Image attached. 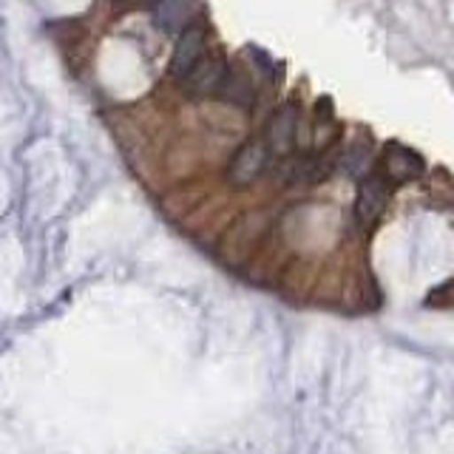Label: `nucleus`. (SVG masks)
I'll list each match as a JSON object with an SVG mask.
<instances>
[{
    "mask_svg": "<svg viewBox=\"0 0 454 454\" xmlns=\"http://www.w3.org/2000/svg\"><path fill=\"white\" fill-rule=\"evenodd\" d=\"M267 160H270V148L264 139H247L241 145L231 165H227V182L233 188H250L253 182H259L267 170Z\"/></svg>",
    "mask_w": 454,
    "mask_h": 454,
    "instance_id": "1",
    "label": "nucleus"
},
{
    "mask_svg": "<svg viewBox=\"0 0 454 454\" xmlns=\"http://www.w3.org/2000/svg\"><path fill=\"white\" fill-rule=\"evenodd\" d=\"M392 199V182L383 174H372L369 170L366 176L358 179V196H355V219L361 224H375L383 210H387Z\"/></svg>",
    "mask_w": 454,
    "mask_h": 454,
    "instance_id": "2",
    "label": "nucleus"
},
{
    "mask_svg": "<svg viewBox=\"0 0 454 454\" xmlns=\"http://www.w3.org/2000/svg\"><path fill=\"white\" fill-rule=\"evenodd\" d=\"M227 63L222 60L219 54H202L196 60V66L182 77V89L188 91L191 97H210L219 91V85L224 80Z\"/></svg>",
    "mask_w": 454,
    "mask_h": 454,
    "instance_id": "3",
    "label": "nucleus"
},
{
    "mask_svg": "<svg viewBox=\"0 0 454 454\" xmlns=\"http://www.w3.org/2000/svg\"><path fill=\"white\" fill-rule=\"evenodd\" d=\"M267 148L276 156H290L298 142V108L293 103H284L267 122Z\"/></svg>",
    "mask_w": 454,
    "mask_h": 454,
    "instance_id": "4",
    "label": "nucleus"
},
{
    "mask_svg": "<svg viewBox=\"0 0 454 454\" xmlns=\"http://www.w3.org/2000/svg\"><path fill=\"white\" fill-rule=\"evenodd\" d=\"M205 28H199V26H188V28H182L179 37H176V46H174V54H170V74L174 77H184L188 71L196 66V60L207 51L205 46Z\"/></svg>",
    "mask_w": 454,
    "mask_h": 454,
    "instance_id": "5",
    "label": "nucleus"
},
{
    "mask_svg": "<svg viewBox=\"0 0 454 454\" xmlns=\"http://www.w3.org/2000/svg\"><path fill=\"white\" fill-rule=\"evenodd\" d=\"M426 170L418 151L403 148V145H389L383 153V176L389 182H411Z\"/></svg>",
    "mask_w": 454,
    "mask_h": 454,
    "instance_id": "6",
    "label": "nucleus"
},
{
    "mask_svg": "<svg viewBox=\"0 0 454 454\" xmlns=\"http://www.w3.org/2000/svg\"><path fill=\"white\" fill-rule=\"evenodd\" d=\"M216 97L222 99V103L233 106V108H253V99H255L253 80H250L241 68L227 66L224 80H222V85H219Z\"/></svg>",
    "mask_w": 454,
    "mask_h": 454,
    "instance_id": "7",
    "label": "nucleus"
},
{
    "mask_svg": "<svg viewBox=\"0 0 454 454\" xmlns=\"http://www.w3.org/2000/svg\"><path fill=\"white\" fill-rule=\"evenodd\" d=\"M193 18V0H156L153 20L168 35H179L182 28L191 26Z\"/></svg>",
    "mask_w": 454,
    "mask_h": 454,
    "instance_id": "8",
    "label": "nucleus"
},
{
    "mask_svg": "<svg viewBox=\"0 0 454 454\" xmlns=\"http://www.w3.org/2000/svg\"><path fill=\"white\" fill-rule=\"evenodd\" d=\"M338 168L352 179L366 176L369 170H372V148H369L366 142H352V145H347V151H340Z\"/></svg>",
    "mask_w": 454,
    "mask_h": 454,
    "instance_id": "9",
    "label": "nucleus"
},
{
    "mask_svg": "<svg viewBox=\"0 0 454 454\" xmlns=\"http://www.w3.org/2000/svg\"><path fill=\"white\" fill-rule=\"evenodd\" d=\"M250 54L255 57V68H259L262 71V74H267V77H273L276 74V63L273 60H270V57L264 54V51H259V49H250Z\"/></svg>",
    "mask_w": 454,
    "mask_h": 454,
    "instance_id": "10",
    "label": "nucleus"
}]
</instances>
